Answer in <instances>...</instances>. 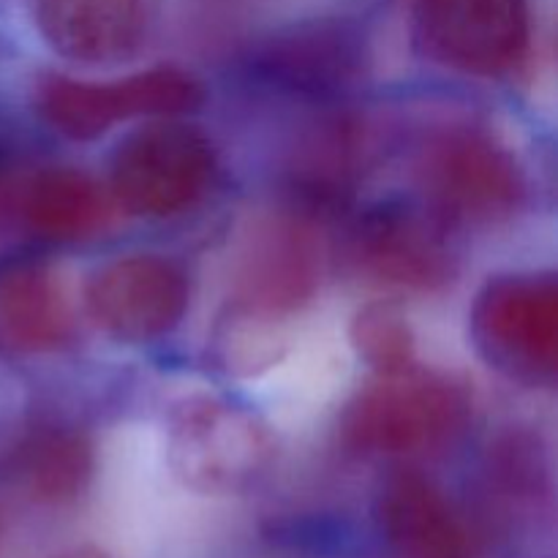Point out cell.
I'll return each mask as SVG.
<instances>
[{"label":"cell","instance_id":"1","mask_svg":"<svg viewBox=\"0 0 558 558\" xmlns=\"http://www.w3.org/2000/svg\"><path fill=\"white\" fill-rule=\"evenodd\" d=\"M472 409L463 381L414 365L363 387L343 409L338 436L357 456H425L452 445L466 430Z\"/></svg>","mask_w":558,"mask_h":558},{"label":"cell","instance_id":"2","mask_svg":"<svg viewBox=\"0 0 558 558\" xmlns=\"http://www.w3.org/2000/svg\"><path fill=\"white\" fill-rule=\"evenodd\" d=\"M163 430L169 469L196 494H243L267 477L278 456L265 417L223 396L180 398L169 407Z\"/></svg>","mask_w":558,"mask_h":558},{"label":"cell","instance_id":"3","mask_svg":"<svg viewBox=\"0 0 558 558\" xmlns=\"http://www.w3.org/2000/svg\"><path fill=\"white\" fill-rule=\"evenodd\" d=\"M414 174L428 210L447 223H499L526 202L515 153L480 125H450L420 147Z\"/></svg>","mask_w":558,"mask_h":558},{"label":"cell","instance_id":"4","mask_svg":"<svg viewBox=\"0 0 558 558\" xmlns=\"http://www.w3.org/2000/svg\"><path fill=\"white\" fill-rule=\"evenodd\" d=\"M480 357L507 379L554 387L558 376V281L554 272H510L480 289L469 314Z\"/></svg>","mask_w":558,"mask_h":558},{"label":"cell","instance_id":"5","mask_svg":"<svg viewBox=\"0 0 558 558\" xmlns=\"http://www.w3.org/2000/svg\"><path fill=\"white\" fill-rule=\"evenodd\" d=\"M205 104V87L174 65L140 71L114 82H87L44 71L33 85L38 118L71 142H90L131 118H183Z\"/></svg>","mask_w":558,"mask_h":558},{"label":"cell","instance_id":"6","mask_svg":"<svg viewBox=\"0 0 558 558\" xmlns=\"http://www.w3.org/2000/svg\"><path fill=\"white\" fill-rule=\"evenodd\" d=\"M216 167V147L196 125L158 118L114 147L109 196L131 216H178L207 194Z\"/></svg>","mask_w":558,"mask_h":558},{"label":"cell","instance_id":"7","mask_svg":"<svg viewBox=\"0 0 558 558\" xmlns=\"http://www.w3.org/2000/svg\"><path fill=\"white\" fill-rule=\"evenodd\" d=\"M191 303L189 270L163 254H123L90 272L85 308L120 343H150L180 327Z\"/></svg>","mask_w":558,"mask_h":558},{"label":"cell","instance_id":"8","mask_svg":"<svg viewBox=\"0 0 558 558\" xmlns=\"http://www.w3.org/2000/svg\"><path fill=\"white\" fill-rule=\"evenodd\" d=\"M420 52L469 76H505L529 52L526 0H420Z\"/></svg>","mask_w":558,"mask_h":558},{"label":"cell","instance_id":"9","mask_svg":"<svg viewBox=\"0 0 558 558\" xmlns=\"http://www.w3.org/2000/svg\"><path fill=\"white\" fill-rule=\"evenodd\" d=\"M349 259L376 283L409 292L445 289L458 272L447 221L409 202L365 210L349 232Z\"/></svg>","mask_w":558,"mask_h":558},{"label":"cell","instance_id":"10","mask_svg":"<svg viewBox=\"0 0 558 558\" xmlns=\"http://www.w3.org/2000/svg\"><path fill=\"white\" fill-rule=\"evenodd\" d=\"M368 38L349 20H311L272 33L254 54V74L305 98L343 96L365 80Z\"/></svg>","mask_w":558,"mask_h":558},{"label":"cell","instance_id":"11","mask_svg":"<svg viewBox=\"0 0 558 558\" xmlns=\"http://www.w3.org/2000/svg\"><path fill=\"white\" fill-rule=\"evenodd\" d=\"M161 0H33L38 33L60 58L114 65L150 41Z\"/></svg>","mask_w":558,"mask_h":558},{"label":"cell","instance_id":"12","mask_svg":"<svg viewBox=\"0 0 558 558\" xmlns=\"http://www.w3.org/2000/svg\"><path fill=\"white\" fill-rule=\"evenodd\" d=\"M376 526L398 558H477L472 523L417 469H396L381 483Z\"/></svg>","mask_w":558,"mask_h":558},{"label":"cell","instance_id":"13","mask_svg":"<svg viewBox=\"0 0 558 558\" xmlns=\"http://www.w3.org/2000/svg\"><path fill=\"white\" fill-rule=\"evenodd\" d=\"M319 283V248L294 218L267 223L251 243L238 283L240 308L281 319L311 300Z\"/></svg>","mask_w":558,"mask_h":558},{"label":"cell","instance_id":"14","mask_svg":"<svg viewBox=\"0 0 558 558\" xmlns=\"http://www.w3.org/2000/svg\"><path fill=\"white\" fill-rule=\"evenodd\" d=\"M109 216V191L80 169H41L11 191V218L41 240H82L107 227Z\"/></svg>","mask_w":558,"mask_h":558},{"label":"cell","instance_id":"15","mask_svg":"<svg viewBox=\"0 0 558 558\" xmlns=\"http://www.w3.org/2000/svg\"><path fill=\"white\" fill-rule=\"evenodd\" d=\"M74 338V314L47 265H0V343L16 352H54Z\"/></svg>","mask_w":558,"mask_h":558},{"label":"cell","instance_id":"16","mask_svg":"<svg viewBox=\"0 0 558 558\" xmlns=\"http://www.w3.org/2000/svg\"><path fill=\"white\" fill-rule=\"evenodd\" d=\"M11 472L33 501L49 507L74 505L90 488L96 472L93 441L69 425H41L16 436Z\"/></svg>","mask_w":558,"mask_h":558},{"label":"cell","instance_id":"17","mask_svg":"<svg viewBox=\"0 0 558 558\" xmlns=\"http://www.w3.org/2000/svg\"><path fill=\"white\" fill-rule=\"evenodd\" d=\"M352 347L376 376L403 374L417 365L414 330L396 300L363 305L352 319Z\"/></svg>","mask_w":558,"mask_h":558},{"label":"cell","instance_id":"18","mask_svg":"<svg viewBox=\"0 0 558 558\" xmlns=\"http://www.w3.org/2000/svg\"><path fill=\"white\" fill-rule=\"evenodd\" d=\"M20 420V381L14 371L0 360V441L9 439Z\"/></svg>","mask_w":558,"mask_h":558},{"label":"cell","instance_id":"19","mask_svg":"<svg viewBox=\"0 0 558 558\" xmlns=\"http://www.w3.org/2000/svg\"><path fill=\"white\" fill-rule=\"evenodd\" d=\"M47 558H112L109 554H104L101 548H93V545H76V548H65L60 554H52Z\"/></svg>","mask_w":558,"mask_h":558}]
</instances>
